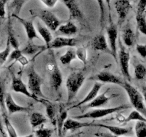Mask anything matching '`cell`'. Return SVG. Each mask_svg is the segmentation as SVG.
<instances>
[{
	"label": "cell",
	"instance_id": "obj_1",
	"mask_svg": "<svg viewBox=\"0 0 146 137\" xmlns=\"http://www.w3.org/2000/svg\"><path fill=\"white\" fill-rule=\"evenodd\" d=\"M121 86L126 91L131 104H132L134 108L136 111H139L146 118V106L144 103L143 96H142V94L135 87L133 86L127 81H123Z\"/></svg>",
	"mask_w": 146,
	"mask_h": 137
},
{
	"label": "cell",
	"instance_id": "obj_2",
	"mask_svg": "<svg viewBox=\"0 0 146 137\" xmlns=\"http://www.w3.org/2000/svg\"><path fill=\"white\" fill-rule=\"evenodd\" d=\"M27 78H28L27 87L29 91L36 98V101H38V98H46L45 95L43 94L41 90L43 80L34 69V66H31L29 68L27 71Z\"/></svg>",
	"mask_w": 146,
	"mask_h": 137
},
{
	"label": "cell",
	"instance_id": "obj_3",
	"mask_svg": "<svg viewBox=\"0 0 146 137\" xmlns=\"http://www.w3.org/2000/svg\"><path fill=\"white\" fill-rule=\"evenodd\" d=\"M31 15L34 17H37L44 23L46 27L51 31H56L61 24V21L53 12L47 9H30Z\"/></svg>",
	"mask_w": 146,
	"mask_h": 137
},
{
	"label": "cell",
	"instance_id": "obj_4",
	"mask_svg": "<svg viewBox=\"0 0 146 137\" xmlns=\"http://www.w3.org/2000/svg\"><path fill=\"white\" fill-rule=\"evenodd\" d=\"M85 81V76L81 72L71 73L66 79V86L67 89V102L72 101L82 86Z\"/></svg>",
	"mask_w": 146,
	"mask_h": 137
},
{
	"label": "cell",
	"instance_id": "obj_5",
	"mask_svg": "<svg viewBox=\"0 0 146 137\" xmlns=\"http://www.w3.org/2000/svg\"><path fill=\"white\" fill-rule=\"evenodd\" d=\"M129 108L128 105H121L118 106L112 107V108H96V109L90 111L88 112L83 114L81 115L74 116V119H84V118H91V119H97V118H104L106 116L111 115L114 113L118 112L122 110L126 109Z\"/></svg>",
	"mask_w": 146,
	"mask_h": 137
},
{
	"label": "cell",
	"instance_id": "obj_6",
	"mask_svg": "<svg viewBox=\"0 0 146 137\" xmlns=\"http://www.w3.org/2000/svg\"><path fill=\"white\" fill-rule=\"evenodd\" d=\"M48 73H49V82L51 87L56 91H59L63 82L62 73L58 68L56 62L50 64L48 66Z\"/></svg>",
	"mask_w": 146,
	"mask_h": 137
},
{
	"label": "cell",
	"instance_id": "obj_7",
	"mask_svg": "<svg viewBox=\"0 0 146 137\" xmlns=\"http://www.w3.org/2000/svg\"><path fill=\"white\" fill-rule=\"evenodd\" d=\"M119 45L120 50L118 57H119V63L121 72L126 79L131 80V75H130L129 71L130 54L123 45L121 41H119Z\"/></svg>",
	"mask_w": 146,
	"mask_h": 137
},
{
	"label": "cell",
	"instance_id": "obj_8",
	"mask_svg": "<svg viewBox=\"0 0 146 137\" xmlns=\"http://www.w3.org/2000/svg\"><path fill=\"white\" fill-rule=\"evenodd\" d=\"M115 8L118 14V25L121 27L125 21L132 5L129 0H116L115 2Z\"/></svg>",
	"mask_w": 146,
	"mask_h": 137
},
{
	"label": "cell",
	"instance_id": "obj_9",
	"mask_svg": "<svg viewBox=\"0 0 146 137\" xmlns=\"http://www.w3.org/2000/svg\"><path fill=\"white\" fill-rule=\"evenodd\" d=\"M107 34L108 37V41H109V48L111 50V56H113L115 60H117V39H118V28L116 24L113 22H110L109 26L107 28Z\"/></svg>",
	"mask_w": 146,
	"mask_h": 137
},
{
	"label": "cell",
	"instance_id": "obj_10",
	"mask_svg": "<svg viewBox=\"0 0 146 137\" xmlns=\"http://www.w3.org/2000/svg\"><path fill=\"white\" fill-rule=\"evenodd\" d=\"M69 11L70 20H84V14L81 10L78 0H61Z\"/></svg>",
	"mask_w": 146,
	"mask_h": 137
},
{
	"label": "cell",
	"instance_id": "obj_11",
	"mask_svg": "<svg viewBox=\"0 0 146 137\" xmlns=\"http://www.w3.org/2000/svg\"><path fill=\"white\" fill-rule=\"evenodd\" d=\"M5 106L7 108V113L9 115L18 112H26L29 113L31 108L29 107L23 106L17 104L13 98L12 96L10 93H7L5 96Z\"/></svg>",
	"mask_w": 146,
	"mask_h": 137
},
{
	"label": "cell",
	"instance_id": "obj_12",
	"mask_svg": "<svg viewBox=\"0 0 146 137\" xmlns=\"http://www.w3.org/2000/svg\"><path fill=\"white\" fill-rule=\"evenodd\" d=\"M11 76H12V81H11V88L13 91L16 93H20L24 95L27 96V97L33 98L35 101H36V98L30 93L29 91L27 85H26L20 77H17L14 75V73H11Z\"/></svg>",
	"mask_w": 146,
	"mask_h": 137
},
{
	"label": "cell",
	"instance_id": "obj_13",
	"mask_svg": "<svg viewBox=\"0 0 146 137\" xmlns=\"http://www.w3.org/2000/svg\"><path fill=\"white\" fill-rule=\"evenodd\" d=\"M91 79L95 80V81L96 80L97 81H99V82L117 84L121 86L123 83V81L120 77L117 76L112 73L108 72V71H101L96 76L91 77Z\"/></svg>",
	"mask_w": 146,
	"mask_h": 137
},
{
	"label": "cell",
	"instance_id": "obj_14",
	"mask_svg": "<svg viewBox=\"0 0 146 137\" xmlns=\"http://www.w3.org/2000/svg\"><path fill=\"white\" fill-rule=\"evenodd\" d=\"M78 40L76 38L58 37L51 41L47 49H60L63 47H74L76 46Z\"/></svg>",
	"mask_w": 146,
	"mask_h": 137
},
{
	"label": "cell",
	"instance_id": "obj_15",
	"mask_svg": "<svg viewBox=\"0 0 146 137\" xmlns=\"http://www.w3.org/2000/svg\"><path fill=\"white\" fill-rule=\"evenodd\" d=\"M93 122H81L74 118H67L64 122L62 128V135L65 134L68 131H76L84 127L92 126Z\"/></svg>",
	"mask_w": 146,
	"mask_h": 137
},
{
	"label": "cell",
	"instance_id": "obj_16",
	"mask_svg": "<svg viewBox=\"0 0 146 137\" xmlns=\"http://www.w3.org/2000/svg\"><path fill=\"white\" fill-rule=\"evenodd\" d=\"M14 17L17 18V20L23 25L29 41H33L34 39H39V37H38V33H37L36 29L32 21L24 19L20 17L19 16H14Z\"/></svg>",
	"mask_w": 146,
	"mask_h": 137
},
{
	"label": "cell",
	"instance_id": "obj_17",
	"mask_svg": "<svg viewBox=\"0 0 146 137\" xmlns=\"http://www.w3.org/2000/svg\"><path fill=\"white\" fill-rule=\"evenodd\" d=\"M102 86H103V84H101V82H99V81H96V82H95V84H94L92 88H91V91L88 92V94H87V95L86 96L84 97V98H83V99L81 100L79 103H78V104H75V105H74V106H72L70 107L69 109H71V108H78V107L81 106L82 105H85L86 104H88V103H89L90 101H92V100L94 99V98H95L97 95H98L100 89L102 88Z\"/></svg>",
	"mask_w": 146,
	"mask_h": 137
},
{
	"label": "cell",
	"instance_id": "obj_18",
	"mask_svg": "<svg viewBox=\"0 0 146 137\" xmlns=\"http://www.w3.org/2000/svg\"><path fill=\"white\" fill-rule=\"evenodd\" d=\"M93 49L96 51H101L104 52L108 53L111 54V50L107 43L106 38L105 35L103 34H98L93 39L92 43H91Z\"/></svg>",
	"mask_w": 146,
	"mask_h": 137
},
{
	"label": "cell",
	"instance_id": "obj_19",
	"mask_svg": "<svg viewBox=\"0 0 146 137\" xmlns=\"http://www.w3.org/2000/svg\"><path fill=\"white\" fill-rule=\"evenodd\" d=\"M38 102H41L45 106L46 114L47 117L53 125L56 126V109L55 104L46 98H38Z\"/></svg>",
	"mask_w": 146,
	"mask_h": 137
},
{
	"label": "cell",
	"instance_id": "obj_20",
	"mask_svg": "<svg viewBox=\"0 0 146 137\" xmlns=\"http://www.w3.org/2000/svg\"><path fill=\"white\" fill-rule=\"evenodd\" d=\"M108 90L104 91V93H102L100 95H97L94 99L91 101H90L89 103H88L87 105L84 106V108H98V107H101L102 106L105 105L106 103L108 102L110 99L112 98V96H108L106 95V94L108 93Z\"/></svg>",
	"mask_w": 146,
	"mask_h": 137
},
{
	"label": "cell",
	"instance_id": "obj_21",
	"mask_svg": "<svg viewBox=\"0 0 146 137\" xmlns=\"http://www.w3.org/2000/svg\"><path fill=\"white\" fill-rule=\"evenodd\" d=\"M67 118H68V109H66L65 106L61 104L59 106L58 111L56 117V126L57 127L58 135L59 137H61L62 136L63 126Z\"/></svg>",
	"mask_w": 146,
	"mask_h": 137
},
{
	"label": "cell",
	"instance_id": "obj_22",
	"mask_svg": "<svg viewBox=\"0 0 146 137\" xmlns=\"http://www.w3.org/2000/svg\"><path fill=\"white\" fill-rule=\"evenodd\" d=\"M99 126L102 128H106L111 133H112L113 135L118 136H122L127 135L130 134L131 131V129L129 128H125V127L117 126H111V125H106L104 124H94L93 123L92 126Z\"/></svg>",
	"mask_w": 146,
	"mask_h": 137
},
{
	"label": "cell",
	"instance_id": "obj_23",
	"mask_svg": "<svg viewBox=\"0 0 146 137\" xmlns=\"http://www.w3.org/2000/svg\"><path fill=\"white\" fill-rule=\"evenodd\" d=\"M36 31L37 33L39 34L43 39L44 41L45 42V45L46 47V49L49 46L50 43L53 40L52 34H51L50 29L47 28L46 26H43L40 22H38L36 24Z\"/></svg>",
	"mask_w": 146,
	"mask_h": 137
},
{
	"label": "cell",
	"instance_id": "obj_24",
	"mask_svg": "<svg viewBox=\"0 0 146 137\" xmlns=\"http://www.w3.org/2000/svg\"><path fill=\"white\" fill-rule=\"evenodd\" d=\"M46 49V45H38V44H34L33 41H29L28 44L21 51L24 55H34L38 53V51H42L43 50H45Z\"/></svg>",
	"mask_w": 146,
	"mask_h": 137
},
{
	"label": "cell",
	"instance_id": "obj_25",
	"mask_svg": "<svg viewBox=\"0 0 146 137\" xmlns=\"http://www.w3.org/2000/svg\"><path fill=\"white\" fill-rule=\"evenodd\" d=\"M58 31L64 35L70 37V36L75 35L78 32V28L73 21H69L64 24H61L58 27Z\"/></svg>",
	"mask_w": 146,
	"mask_h": 137
},
{
	"label": "cell",
	"instance_id": "obj_26",
	"mask_svg": "<svg viewBox=\"0 0 146 137\" xmlns=\"http://www.w3.org/2000/svg\"><path fill=\"white\" fill-rule=\"evenodd\" d=\"M7 39L9 41L10 44L14 49H19V44L14 34V31L13 30L12 24H11V19L10 14L8 17V22H7Z\"/></svg>",
	"mask_w": 146,
	"mask_h": 137
},
{
	"label": "cell",
	"instance_id": "obj_27",
	"mask_svg": "<svg viewBox=\"0 0 146 137\" xmlns=\"http://www.w3.org/2000/svg\"><path fill=\"white\" fill-rule=\"evenodd\" d=\"M30 124H31L32 129L40 127L44 125L46 122V118L39 112H33L29 118Z\"/></svg>",
	"mask_w": 146,
	"mask_h": 137
},
{
	"label": "cell",
	"instance_id": "obj_28",
	"mask_svg": "<svg viewBox=\"0 0 146 137\" xmlns=\"http://www.w3.org/2000/svg\"><path fill=\"white\" fill-rule=\"evenodd\" d=\"M76 59V49H74V47H69L66 50L65 54L60 57V61H61V64L64 65H68V64H71Z\"/></svg>",
	"mask_w": 146,
	"mask_h": 137
},
{
	"label": "cell",
	"instance_id": "obj_29",
	"mask_svg": "<svg viewBox=\"0 0 146 137\" xmlns=\"http://www.w3.org/2000/svg\"><path fill=\"white\" fill-rule=\"evenodd\" d=\"M123 39L125 45L128 47H132L135 44V36L131 27H125L123 31Z\"/></svg>",
	"mask_w": 146,
	"mask_h": 137
},
{
	"label": "cell",
	"instance_id": "obj_30",
	"mask_svg": "<svg viewBox=\"0 0 146 137\" xmlns=\"http://www.w3.org/2000/svg\"><path fill=\"white\" fill-rule=\"evenodd\" d=\"M29 0H12L9 7V9L11 11V17L19 16L22 7Z\"/></svg>",
	"mask_w": 146,
	"mask_h": 137
},
{
	"label": "cell",
	"instance_id": "obj_31",
	"mask_svg": "<svg viewBox=\"0 0 146 137\" xmlns=\"http://www.w3.org/2000/svg\"><path fill=\"white\" fill-rule=\"evenodd\" d=\"M5 84L4 81L0 77V109L2 114H7L5 106Z\"/></svg>",
	"mask_w": 146,
	"mask_h": 137
},
{
	"label": "cell",
	"instance_id": "obj_32",
	"mask_svg": "<svg viewBox=\"0 0 146 137\" xmlns=\"http://www.w3.org/2000/svg\"><path fill=\"white\" fill-rule=\"evenodd\" d=\"M3 121H4V126H5L7 132L8 134L9 137H18L17 134V131L14 128V126L11 123L10 120L9 119V117L7 114H2Z\"/></svg>",
	"mask_w": 146,
	"mask_h": 137
},
{
	"label": "cell",
	"instance_id": "obj_33",
	"mask_svg": "<svg viewBox=\"0 0 146 137\" xmlns=\"http://www.w3.org/2000/svg\"><path fill=\"white\" fill-rule=\"evenodd\" d=\"M137 28L140 32L146 37V13L145 14H136Z\"/></svg>",
	"mask_w": 146,
	"mask_h": 137
},
{
	"label": "cell",
	"instance_id": "obj_34",
	"mask_svg": "<svg viewBox=\"0 0 146 137\" xmlns=\"http://www.w3.org/2000/svg\"><path fill=\"white\" fill-rule=\"evenodd\" d=\"M136 137H146V121H137L135 126Z\"/></svg>",
	"mask_w": 146,
	"mask_h": 137
},
{
	"label": "cell",
	"instance_id": "obj_35",
	"mask_svg": "<svg viewBox=\"0 0 146 137\" xmlns=\"http://www.w3.org/2000/svg\"><path fill=\"white\" fill-rule=\"evenodd\" d=\"M10 53H11V44H10L9 39H7L5 49L3 51H0V67L5 63L7 59L9 58Z\"/></svg>",
	"mask_w": 146,
	"mask_h": 137
},
{
	"label": "cell",
	"instance_id": "obj_36",
	"mask_svg": "<svg viewBox=\"0 0 146 137\" xmlns=\"http://www.w3.org/2000/svg\"><path fill=\"white\" fill-rule=\"evenodd\" d=\"M131 121H146V118L143 114H141L139 111L136 110H133L130 113L129 115L125 118V123L129 122Z\"/></svg>",
	"mask_w": 146,
	"mask_h": 137
},
{
	"label": "cell",
	"instance_id": "obj_37",
	"mask_svg": "<svg viewBox=\"0 0 146 137\" xmlns=\"http://www.w3.org/2000/svg\"><path fill=\"white\" fill-rule=\"evenodd\" d=\"M135 77L138 80H143L146 76V67L141 64H138L135 66Z\"/></svg>",
	"mask_w": 146,
	"mask_h": 137
},
{
	"label": "cell",
	"instance_id": "obj_38",
	"mask_svg": "<svg viewBox=\"0 0 146 137\" xmlns=\"http://www.w3.org/2000/svg\"><path fill=\"white\" fill-rule=\"evenodd\" d=\"M98 4L100 11V23L101 28H104L106 22V9L104 4V0H96Z\"/></svg>",
	"mask_w": 146,
	"mask_h": 137
},
{
	"label": "cell",
	"instance_id": "obj_39",
	"mask_svg": "<svg viewBox=\"0 0 146 137\" xmlns=\"http://www.w3.org/2000/svg\"><path fill=\"white\" fill-rule=\"evenodd\" d=\"M52 134V130L48 128H44L42 126L34 131V135L36 137H51Z\"/></svg>",
	"mask_w": 146,
	"mask_h": 137
},
{
	"label": "cell",
	"instance_id": "obj_40",
	"mask_svg": "<svg viewBox=\"0 0 146 137\" xmlns=\"http://www.w3.org/2000/svg\"><path fill=\"white\" fill-rule=\"evenodd\" d=\"M76 58H78L84 64L86 63L87 59H88V54H87V50L85 47H78L76 50Z\"/></svg>",
	"mask_w": 146,
	"mask_h": 137
},
{
	"label": "cell",
	"instance_id": "obj_41",
	"mask_svg": "<svg viewBox=\"0 0 146 137\" xmlns=\"http://www.w3.org/2000/svg\"><path fill=\"white\" fill-rule=\"evenodd\" d=\"M21 51L19 49H14L11 53H10L9 56V61H17L19 59V57H21L22 55Z\"/></svg>",
	"mask_w": 146,
	"mask_h": 137
},
{
	"label": "cell",
	"instance_id": "obj_42",
	"mask_svg": "<svg viewBox=\"0 0 146 137\" xmlns=\"http://www.w3.org/2000/svg\"><path fill=\"white\" fill-rule=\"evenodd\" d=\"M146 12V0H138L136 14H145Z\"/></svg>",
	"mask_w": 146,
	"mask_h": 137
},
{
	"label": "cell",
	"instance_id": "obj_43",
	"mask_svg": "<svg viewBox=\"0 0 146 137\" xmlns=\"http://www.w3.org/2000/svg\"><path fill=\"white\" fill-rule=\"evenodd\" d=\"M8 0H0V25L2 19H4L6 15V4Z\"/></svg>",
	"mask_w": 146,
	"mask_h": 137
},
{
	"label": "cell",
	"instance_id": "obj_44",
	"mask_svg": "<svg viewBox=\"0 0 146 137\" xmlns=\"http://www.w3.org/2000/svg\"><path fill=\"white\" fill-rule=\"evenodd\" d=\"M136 51L141 57L145 58L146 57V44H137Z\"/></svg>",
	"mask_w": 146,
	"mask_h": 137
},
{
	"label": "cell",
	"instance_id": "obj_45",
	"mask_svg": "<svg viewBox=\"0 0 146 137\" xmlns=\"http://www.w3.org/2000/svg\"><path fill=\"white\" fill-rule=\"evenodd\" d=\"M39 1L42 2V4H44L46 7L49 9H52L56 5L58 0H39Z\"/></svg>",
	"mask_w": 146,
	"mask_h": 137
},
{
	"label": "cell",
	"instance_id": "obj_46",
	"mask_svg": "<svg viewBox=\"0 0 146 137\" xmlns=\"http://www.w3.org/2000/svg\"><path fill=\"white\" fill-rule=\"evenodd\" d=\"M16 62H19L20 64H21V66L24 67H25L26 65H27L29 61L28 59H27V57L24 55V54H22L21 57H19V59L17 60V61H16Z\"/></svg>",
	"mask_w": 146,
	"mask_h": 137
},
{
	"label": "cell",
	"instance_id": "obj_47",
	"mask_svg": "<svg viewBox=\"0 0 146 137\" xmlns=\"http://www.w3.org/2000/svg\"><path fill=\"white\" fill-rule=\"evenodd\" d=\"M96 137H121L118 136H115L113 134H107V133H98V134H95Z\"/></svg>",
	"mask_w": 146,
	"mask_h": 137
},
{
	"label": "cell",
	"instance_id": "obj_48",
	"mask_svg": "<svg viewBox=\"0 0 146 137\" xmlns=\"http://www.w3.org/2000/svg\"><path fill=\"white\" fill-rule=\"evenodd\" d=\"M125 118H126V117L123 116L121 115V114H117L116 116L115 117V119L116 120L118 123H120V124H123V123H125Z\"/></svg>",
	"mask_w": 146,
	"mask_h": 137
},
{
	"label": "cell",
	"instance_id": "obj_49",
	"mask_svg": "<svg viewBox=\"0 0 146 137\" xmlns=\"http://www.w3.org/2000/svg\"><path fill=\"white\" fill-rule=\"evenodd\" d=\"M106 2L107 6L108 9V15H109V21L110 22H112L111 21V0H105Z\"/></svg>",
	"mask_w": 146,
	"mask_h": 137
},
{
	"label": "cell",
	"instance_id": "obj_50",
	"mask_svg": "<svg viewBox=\"0 0 146 137\" xmlns=\"http://www.w3.org/2000/svg\"><path fill=\"white\" fill-rule=\"evenodd\" d=\"M0 133L1 134L3 137H5V132H4V126L2 125V121H1V115H0Z\"/></svg>",
	"mask_w": 146,
	"mask_h": 137
},
{
	"label": "cell",
	"instance_id": "obj_51",
	"mask_svg": "<svg viewBox=\"0 0 146 137\" xmlns=\"http://www.w3.org/2000/svg\"><path fill=\"white\" fill-rule=\"evenodd\" d=\"M21 137H34V135H33V134H29V135L28 136H21Z\"/></svg>",
	"mask_w": 146,
	"mask_h": 137
},
{
	"label": "cell",
	"instance_id": "obj_52",
	"mask_svg": "<svg viewBox=\"0 0 146 137\" xmlns=\"http://www.w3.org/2000/svg\"><path fill=\"white\" fill-rule=\"evenodd\" d=\"M143 98H144V101H145L146 103V91L144 93V94H143Z\"/></svg>",
	"mask_w": 146,
	"mask_h": 137
},
{
	"label": "cell",
	"instance_id": "obj_53",
	"mask_svg": "<svg viewBox=\"0 0 146 137\" xmlns=\"http://www.w3.org/2000/svg\"><path fill=\"white\" fill-rule=\"evenodd\" d=\"M133 1H135V2H137V1H138V0H133Z\"/></svg>",
	"mask_w": 146,
	"mask_h": 137
},
{
	"label": "cell",
	"instance_id": "obj_54",
	"mask_svg": "<svg viewBox=\"0 0 146 137\" xmlns=\"http://www.w3.org/2000/svg\"><path fill=\"white\" fill-rule=\"evenodd\" d=\"M68 137H72V136H68Z\"/></svg>",
	"mask_w": 146,
	"mask_h": 137
}]
</instances>
